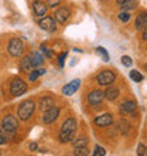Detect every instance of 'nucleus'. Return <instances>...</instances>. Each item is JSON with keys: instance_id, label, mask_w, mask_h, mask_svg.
Here are the masks:
<instances>
[{"instance_id": "f257e3e1", "label": "nucleus", "mask_w": 147, "mask_h": 156, "mask_svg": "<svg viewBox=\"0 0 147 156\" xmlns=\"http://www.w3.org/2000/svg\"><path fill=\"white\" fill-rule=\"evenodd\" d=\"M75 132H77V121H75V118H68L65 122L62 123L60 135H58V139H60L61 144L71 142V139L75 135Z\"/></svg>"}, {"instance_id": "f03ea898", "label": "nucleus", "mask_w": 147, "mask_h": 156, "mask_svg": "<svg viewBox=\"0 0 147 156\" xmlns=\"http://www.w3.org/2000/svg\"><path fill=\"white\" fill-rule=\"evenodd\" d=\"M17 128H19V122L14 115H6L2 119V129L6 132L7 136H13L16 133Z\"/></svg>"}, {"instance_id": "7ed1b4c3", "label": "nucleus", "mask_w": 147, "mask_h": 156, "mask_svg": "<svg viewBox=\"0 0 147 156\" xmlns=\"http://www.w3.org/2000/svg\"><path fill=\"white\" fill-rule=\"evenodd\" d=\"M34 109H36V104L33 101H24L19 107V111H17V115L21 121H27V119L31 118V115L34 114Z\"/></svg>"}, {"instance_id": "20e7f679", "label": "nucleus", "mask_w": 147, "mask_h": 156, "mask_svg": "<svg viewBox=\"0 0 147 156\" xmlns=\"http://www.w3.org/2000/svg\"><path fill=\"white\" fill-rule=\"evenodd\" d=\"M7 50L12 57H20L21 54L24 53V43L21 38H12L9 43Z\"/></svg>"}, {"instance_id": "39448f33", "label": "nucleus", "mask_w": 147, "mask_h": 156, "mask_svg": "<svg viewBox=\"0 0 147 156\" xmlns=\"http://www.w3.org/2000/svg\"><path fill=\"white\" fill-rule=\"evenodd\" d=\"M26 91H27V84L21 78H13L12 84H10V92L13 97H20Z\"/></svg>"}, {"instance_id": "423d86ee", "label": "nucleus", "mask_w": 147, "mask_h": 156, "mask_svg": "<svg viewBox=\"0 0 147 156\" xmlns=\"http://www.w3.org/2000/svg\"><path fill=\"white\" fill-rule=\"evenodd\" d=\"M116 80V75L113 74V71L110 70H103L101 71L96 77V81H98L99 85H103V87H108V85H112Z\"/></svg>"}, {"instance_id": "0eeeda50", "label": "nucleus", "mask_w": 147, "mask_h": 156, "mask_svg": "<svg viewBox=\"0 0 147 156\" xmlns=\"http://www.w3.org/2000/svg\"><path fill=\"white\" fill-rule=\"evenodd\" d=\"M41 30H44L47 33H55L57 31V21L51 16H44L38 23Z\"/></svg>"}, {"instance_id": "6e6552de", "label": "nucleus", "mask_w": 147, "mask_h": 156, "mask_svg": "<svg viewBox=\"0 0 147 156\" xmlns=\"http://www.w3.org/2000/svg\"><path fill=\"white\" fill-rule=\"evenodd\" d=\"M60 116V108L58 107H51L50 109H47V111H44V116H43V122L47 123V125H50V123L55 122V119Z\"/></svg>"}, {"instance_id": "1a4fd4ad", "label": "nucleus", "mask_w": 147, "mask_h": 156, "mask_svg": "<svg viewBox=\"0 0 147 156\" xmlns=\"http://www.w3.org/2000/svg\"><path fill=\"white\" fill-rule=\"evenodd\" d=\"M103 98H105V94H103V91H101V90H94L88 94V102H89V105H92V107L99 105V104L103 101Z\"/></svg>"}, {"instance_id": "9d476101", "label": "nucleus", "mask_w": 147, "mask_h": 156, "mask_svg": "<svg viewBox=\"0 0 147 156\" xmlns=\"http://www.w3.org/2000/svg\"><path fill=\"white\" fill-rule=\"evenodd\" d=\"M79 85H81V81H79V80H74V81H71L70 84H67V85L62 87V94L67 95V97H70V95H72L74 92H77Z\"/></svg>"}, {"instance_id": "9b49d317", "label": "nucleus", "mask_w": 147, "mask_h": 156, "mask_svg": "<svg viewBox=\"0 0 147 156\" xmlns=\"http://www.w3.org/2000/svg\"><path fill=\"white\" fill-rule=\"evenodd\" d=\"M70 14H71L70 9H67V7H60L57 12H55V21H58L60 24H64V23L68 20Z\"/></svg>"}, {"instance_id": "f8f14e48", "label": "nucleus", "mask_w": 147, "mask_h": 156, "mask_svg": "<svg viewBox=\"0 0 147 156\" xmlns=\"http://www.w3.org/2000/svg\"><path fill=\"white\" fill-rule=\"evenodd\" d=\"M33 12L37 17H44L47 14V6L41 0H36L33 2Z\"/></svg>"}, {"instance_id": "ddd939ff", "label": "nucleus", "mask_w": 147, "mask_h": 156, "mask_svg": "<svg viewBox=\"0 0 147 156\" xmlns=\"http://www.w3.org/2000/svg\"><path fill=\"white\" fill-rule=\"evenodd\" d=\"M112 122H113V116L110 115V114H102V115L95 118V123L98 126H109Z\"/></svg>"}, {"instance_id": "4468645a", "label": "nucleus", "mask_w": 147, "mask_h": 156, "mask_svg": "<svg viewBox=\"0 0 147 156\" xmlns=\"http://www.w3.org/2000/svg\"><path fill=\"white\" fill-rule=\"evenodd\" d=\"M136 108H137V104H136L135 101H125V102L119 107V109H120V112H123V114H132V112L136 111Z\"/></svg>"}, {"instance_id": "2eb2a0df", "label": "nucleus", "mask_w": 147, "mask_h": 156, "mask_svg": "<svg viewBox=\"0 0 147 156\" xmlns=\"http://www.w3.org/2000/svg\"><path fill=\"white\" fill-rule=\"evenodd\" d=\"M30 61H31V67L38 68L40 66H43V62H44V57H43V54L41 53L34 51V53L30 55Z\"/></svg>"}, {"instance_id": "dca6fc26", "label": "nucleus", "mask_w": 147, "mask_h": 156, "mask_svg": "<svg viewBox=\"0 0 147 156\" xmlns=\"http://www.w3.org/2000/svg\"><path fill=\"white\" fill-rule=\"evenodd\" d=\"M105 94V98L108 99V101H115V99L119 97V88H116V87H110L108 85V90L103 92Z\"/></svg>"}, {"instance_id": "f3484780", "label": "nucleus", "mask_w": 147, "mask_h": 156, "mask_svg": "<svg viewBox=\"0 0 147 156\" xmlns=\"http://www.w3.org/2000/svg\"><path fill=\"white\" fill-rule=\"evenodd\" d=\"M51 107H54V99L51 98V97H43V98L40 99V109L43 112L50 109Z\"/></svg>"}, {"instance_id": "a211bd4d", "label": "nucleus", "mask_w": 147, "mask_h": 156, "mask_svg": "<svg viewBox=\"0 0 147 156\" xmlns=\"http://www.w3.org/2000/svg\"><path fill=\"white\" fill-rule=\"evenodd\" d=\"M146 26H147V16H146V13H142L136 19V29L137 30L146 29Z\"/></svg>"}, {"instance_id": "6ab92c4d", "label": "nucleus", "mask_w": 147, "mask_h": 156, "mask_svg": "<svg viewBox=\"0 0 147 156\" xmlns=\"http://www.w3.org/2000/svg\"><path fill=\"white\" fill-rule=\"evenodd\" d=\"M20 70L23 73H30L31 71V61H30V55L23 57V60L20 61Z\"/></svg>"}, {"instance_id": "aec40b11", "label": "nucleus", "mask_w": 147, "mask_h": 156, "mask_svg": "<svg viewBox=\"0 0 147 156\" xmlns=\"http://www.w3.org/2000/svg\"><path fill=\"white\" fill-rule=\"evenodd\" d=\"M120 7H122V10H125V12H130V10L137 7V0H126L125 3L120 4Z\"/></svg>"}, {"instance_id": "412c9836", "label": "nucleus", "mask_w": 147, "mask_h": 156, "mask_svg": "<svg viewBox=\"0 0 147 156\" xmlns=\"http://www.w3.org/2000/svg\"><path fill=\"white\" fill-rule=\"evenodd\" d=\"M118 129L122 132L123 135H126L127 132H129V129H130V123L127 122V121H125V119H120L118 123Z\"/></svg>"}, {"instance_id": "4be33fe9", "label": "nucleus", "mask_w": 147, "mask_h": 156, "mask_svg": "<svg viewBox=\"0 0 147 156\" xmlns=\"http://www.w3.org/2000/svg\"><path fill=\"white\" fill-rule=\"evenodd\" d=\"M88 138H84V136H81V138H78L77 140H74L72 145H74V148H85L86 145H88Z\"/></svg>"}, {"instance_id": "5701e85b", "label": "nucleus", "mask_w": 147, "mask_h": 156, "mask_svg": "<svg viewBox=\"0 0 147 156\" xmlns=\"http://www.w3.org/2000/svg\"><path fill=\"white\" fill-rule=\"evenodd\" d=\"M130 78L133 80L135 82H142L144 80V77H143V74L142 73H139L137 70H132L130 71Z\"/></svg>"}, {"instance_id": "b1692460", "label": "nucleus", "mask_w": 147, "mask_h": 156, "mask_svg": "<svg viewBox=\"0 0 147 156\" xmlns=\"http://www.w3.org/2000/svg\"><path fill=\"white\" fill-rule=\"evenodd\" d=\"M130 17H132V14L129 12H125V10H123V12H120L118 14V19L120 21H123V23H127V21H130Z\"/></svg>"}, {"instance_id": "393cba45", "label": "nucleus", "mask_w": 147, "mask_h": 156, "mask_svg": "<svg viewBox=\"0 0 147 156\" xmlns=\"http://www.w3.org/2000/svg\"><path fill=\"white\" fill-rule=\"evenodd\" d=\"M96 53L102 55L103 61H109V54H108V51L103 47H96Z\"/></svg>"}, {"instance_id": "a878e982", "label": "nucleus", "mask_w": 147, "mask_h": 156, "mask_svg": "<svg viewBox=\"0 0 147 156\" xmlns=\"http://www.w3.org/2000/svg\"><path fill=\"white\" fill-rule=\"evenodd\" d=\"M94 155L95 156H105L106 155V151H105V148H102V146H95Z\"/></svg>"}, {"instance_id": "bb28decb", "label": "nucleus", "mask_w": 147, "mask_h": 156, "mask_svg": "<svg viewBox=\"0 0 147 156\" xmlns=\"http://www.w3.org/2000/svg\"><path fill=\"white\" fill-rule=\"evenodd\" d=\"M77 151L74 152V155L75 156H86L88 155V149H86V146L85 148H75Z\"/></svg>"}, {"instance_id": "cd10ccee", "label": "nucleus", "mask_w": 147, "mask_h": 156, "mask_svg": "<svg viewBox=\"0 0 147 156\" xmlns=\"http://www.w3.org/2000/svg\"><path fill=\"white\" fill-rule=\"evenodd\" d=\"M122 64L125 67H130L132 64H133V60H132L129 55H123V57H122Z\"/></svg>"}, {"instance_id": "c85d7f7f", "label": "nucleus", "mask_w": 147, "mask_h": 156, "mask_svg": "<svg viewBox=\"0 0 147 156\" xmlns=\"http://www.w3.org/2000/svg\"><path fill=\"white\" fill-rule=\"evenodd\" d=\"M40 50L45 54V55H47V57H53V51H51L50 48H47V45H45V44H41Z\"/></svg>"}, {"instance_id": "c756f323", "label": "nucleus", "mask_w": 147, "mask_h": 156, "mask_svg": "<svg viewBox=\"0 0 147 156\" xmlns=\"http://www.w3.org/2000/svg\"><path fill=\"white\" fill-rule=\"evenodd\" d=\"M7 138H9V136L6 135V132H4L3 129H0V145L6 144V142H7Z\"/></svg>"}, {"instance_id": "7c9ffc66", "label": "nucleus", "mask_w": 147, "mask_h": 156, "mask_svg": "<svg viewBox=\"0 0 147 156\" xmlns=\"http://www.w3.org/2000/svg\"><path fill=\"white\" fill-rule=\"evenodd\" d=\"M65 58H67V51L65 53H62L61 55H58V64H60V67H64V64H65Z\"/></svg>"}, {"instance_id": "2f4dec72", "label": "nucleus", "mask_w": 147, "mask_h": 156, "mask_svg": "<svg viewBox=\"0 0 147 156\" xmlns=\"http://www.w3.org/2000/svg\"><path fill=\"white\" fill-rule=\"evenodd\" d=\"M137 155H142V156H146V145L140 144L137 146Z\"/></svg>"}, {"instance_id": "473e14b6", "label": "nucleus", "mask_w": 147, "mask_h": 156, "mask_svg": "<svg viewBox=\"0 0 147 156\" xmlns=\"http://www.w3.org/2000/svg\"><path fill=\"white\" fill-rule=\"evenodd\" d=\"M29 74H30V75H29V80H30L31 82H34L37 78L40 77V75H38V73H37V70H36V71H30Z\"/></svg>"}, {"instance_id": "72a5a7b5", "label": "nucleus", "mask_w": 147, "mask_h": 156, "mask_svg": "<svg viewBox=\"0 0 147 156\" xmlns=\"http://www.w3.org/2000/svg\"><path fill=\"white\" fill-rule=\"evenodd\" d=\"M60 3H61V0H48V7L54 9V7H57Z\"/></svg>"}, {"instance_id": "f704fd0d", "label": "nucleus", "mask_w": 147, "mask_h": 156, "mask_svg": "<svg viewBox=\"0 0 147 156\" xmlns=\"http://www.w3.org/2000/svg\"><path fill=\"white\" fill-rule=\"evenodd\" d=\"M30 149H31L33 152H37V151H38V146H37V144H30Z\"/></svg>"}, {"instance_id": "c9c22d12", "label": "nucleus", "mask_w": 147, "mask_h": 156, "mask_svg": "<svg viewBox=\"0 0 147 156\" xmlns=\"http://www.w3.org/2000/svg\"><path fill=\"white\" fill-rule=\"evenodd\" d=\"M37 73H38V75H43L45 74V70L44 68H37Z\"/></svg>"}, {"instance_id": "e433bc0d", "label": "nucleus", "mask_w": 147, "mask_h": 156, "mask_svg": "<svg viewBox=\"0 0 147 156\" xmlns=\"http://www.w3.org/2000/svg\"><path fill=\"white\" fill-rule=\"evenodd\" d=\"M116 2H118V4H119V6H120V4H122V3H125L126 0H116Z\"/></svg>"}, {"instance_id": "4c0bfd02", "label": "nucleus", "mask_w": 147, "mask_h": 156, "mask_svg": "<svg viewBox=\"0 0 147 156\" xmlns=\"http://www.w3.org/2000/svg\"><path fill=\"white\" fill-rule=\"evenodd\" d=\"M0 155H2V151H0Z\"/></svg>"}]
</instances>
